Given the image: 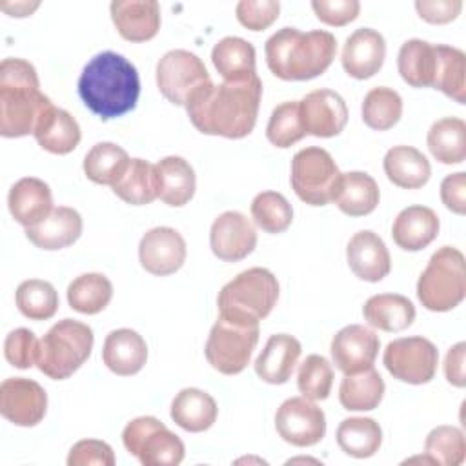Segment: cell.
<instances>
[{"instance_id": "18", "label": "cell", "mask_w": 466, "mask_h": 466, "mask_svg": "<svg viewBox=\"0 0 466 466\" xmlns=\"http://www.w3.org/2000/svg\"><path fill=\"white\" fill-rule=\"evenodd\" d=\"M300 118L308 135L329 138L337 137L348 122L344 98L333 89H315L300 102Z\"/></svg>"}, {"instance_id": "17", "label": "cell", "mask_w": 466, "mask_h": 466, "mask_svg": "<svg viewBox=\"0 0 466 466\" xmlns=\"http://www.w3.org/2000/svg\"><path fill=\"white\" fill-rule=\"evenodd\" d=\"M329 350L335 366L344 375H351L373 366L380 350V340L373 329L362 324H350L337 331Z\"/></svg>"}, {"instance_id": "39", "label": "cell", "mask_w": 466, "mask_h": 466, "mask_svg": "<svg viewBox=\"0 0 466 466\" xmlns=\"http://www.w3.org/2000/svg\"><path fill=\"white\" fill-rule=\"evenodd\" d=\"M437 66L433 75V89L459 104L466 102V55L451 46L435 44Z\"/></svg>"}, {"instance_id": "5", "label": "cell", "mask_w": 466, "mask_h": 466, "mask_svg": "<svg viewBox=\"0 0 466 466\" xmlns=\"http://www.w3.org/2000/svg\"><path fill=\"white\" fill-rule=\"evenodd\" d=\"M279 299L277 277L266 268H249L229 280L218 293V315L238 324H258Z\"/></svg>"}, {"instance_id": "13", "label": "cell", "mask_w": 466, "mask_h": 466, "mask_svg": "<svg viewBox=\"0 0 466 466\" xmlns=\"http://www.w3.org/2000/svg\"><path fill=\"white\" fill-rule=\"evenodd\" d=\"M275 428L282 441L304 448L320 442L326 435L324 411L306 397H291L275 413Z\"/></svg>"}, {"instance_id": "44", "label": "cell", "mask_w": 466, "mask_h": 466, "mask_svg": "<svg viewBox=\"0 0 466 466\" xmlns=\"http://www.w3.org/2000/svg\"><path fill=\"white\" fill-rule=\"evenodd\" d=\"M306 129L300 118V107L297 100H288L279 104L269 116L266 126L268 140L277 147H291L306 137Z\"/></svg>"}, {"instance_id": "33", "label": "cell", "mask_w": 466, "mask_h": 466, "mask_svg": "<svg viewBox=\"0 0 466 466\" xmlns=\"http://www.w3.org/2000/svg\"><path fill=\"white\" fill-rule=\"evenodd\" d=\"M113 193L131 206H144L158 198V173L157 166L144 158H131L126 173L118 178Z\"/></svg>"}, {"instance_id": "34", "label": "cell", "mask_w": 466, "mask_h": 466, "mask_svg": "<svg viewBox=\"0 0 466 466\" xmlns=\"http://www.w3.org/2000/svg\"><path fill=\"white\" fill-rule=\"evenodd\" d=\"M255 58V47L240 36H224L211 51L213 66L224 80H238L257 75Z\"/></svg>"}, {"instance_id": "50", "label": "cell", "mask_w": 466, "mask_h": 466, "mask_svg": "<svg viewBox=\"0 0 466 466\" xmlns=\"http://www.w3.org/2000/svg\"><path fill=\"white\" fill-rule=\"evenodd\" d=\"M69 466H113L115 464V453L113 448L98 439H84L71 446L67 455Z\"/></svg>"}, {"instance_id": "47", "label": "cell", "mask_w": 466, "mask_h": 466, "mask_svg": "<svg viewBox=\"0 0 466 466\" xmlns=\"http://www.w3.org/2000/svg\"><path fill=\"white\" fill-rule=\"evenodd\" d=\"M297 386L302 397L309 400L328 399L333 386V370L328 359L317 353L308 355L299 368Z\"/></svg>"}, {"instance_id": "41", "label": "cell", "mask_w": 466, "mask_h": 466, "mask_svg": "<svg viewBox=\"0 0 466 466\" xmlns=\"http://www.w3.org/2000/svg\"><path fill=\"white\" fill-rule=\"evenodd\" d=\"M113 297V284L102 273H84L67 286L69 306L84 315L100 313Z\"/></svg>"}, {"instance_id": "10", "label": "cell", "mask_w": 466, "mask_h": 466, "mask_svg": "<svg viewBox=\"0 0 466 466\" xmlns=\"http://www.w3.org/2000/svg\"><path fill=\"white\" fill-rule=\"evenodd\" d=\"M258 333V324H238L218 317L204 350L208 362L222 375L240 373L249 364Z\"/></svg>"}, {"instance_id": "25", "label": "cell", "mask_w": 466, "mask_h": 466, "mask_svg": "<svg viewBox=\"0 0 466 466\" xmlns=\"http://www.w3.org/2000/svg\"><path fill=\"white\" fill-rule=\"evenodd\" d=\"M104 364L116 375L127 377L138 373L147 360V346L135 329H113L102 348Z\"/></svg>"}, {"instance_id": "32", "label": "cell", "mask_w": 466, "mask_h": 466, "mask_svg": "<svg viewBox=\"0 0 466 466\" xmlns=\"http://www.w3.org/2000/svg\"><path fill=\"white\" fill-rule=\"evenodd\" d=\"M157 173H158V198L167 206L180 208L187 204L197 187V177L191 164L177 155H169L158 160Z\"/></svg>"}, {"instance_id": "49", "label": "cell", "mask_w": 466, "mask_h": 466, "mask_svg": "<svg viewBox=\"0 0 466 466\" xmlns=\"http://www.w3.org/2000/svg\"><path fill=\"white\" fill-rule=\"evenodd\" d=\"M238 22L251 31L268 29L280 13V4L275 0H242L235 7Z\"/></svg>"}, {"instance_id": "22", "label": "cell", "mask_w": 466, "mask_h": 466, "mask_svg": "<svg viewBox=\"0 0 466 466\" xmlns=\"http://www.w3.org/2000/svg\"><path fill=\"white\" fill-rule=\"evenodd\" d=\"M7 206L13 218L24 228L44 222L55 209L51 187L35 177H24L11 186Z\"/></svg>"}, {"instance_id": "12", "label": "cell", "mask_w": 466, "mask_h": 466, "mask_svg": "<svg viewBox=\"0 0 466 466\" xmlns=\"http://www.w3.org/2000/svg\"><path fill=\"white\" fill-rule=\"evenodd\" d=\"M209 80L204 62L186 49H171L157 64V86L175 106H186L187 98Z\"/></svg>"}, {"instance_id": "27", "label": "cell", "mask_w": 466, "mask_h": 466, "mask_svg": "<svg viewBox=\"0 0 466 466\" xmlns=\"http://www.w3.org/2000/svg\"><path fill=\"white\" fill-rule=\"evenodd\" d=\"M33 135L42 149L55 155L71 153L82 137L75 116L56 106H49L42 113Z\"/></svg>"}, {"instance_id": "23", "label": "cell", "mask_w": 466, "mask_h": 466, "mask_svg": "<svg viewBox=\"0 0 466 466\" xmlns=\"http://www.w3.org/2000/svg\"><path fill=\"white\" fill-rule=\"evenodd\" d=\"M439 217L431 208L408 206L393 220V242L404 251H420L439 235Z\"/></svg>"}, {"instance_id": "35", "label": "cell", "mask_w": 466, "mask_h": 466, "mask_svg": "<svg viewBox=\"0 0 466 466\" xmlns=\"http://www.w3.org/2000/svg\"><path fill=\"white\" fill-rule=\"evenodd\" d=\"M435 66H437V53L433 44L420 38H411L400 46L399 56H397V67L402 80L408 86L431 87Z\"/></svg>"}, {"instance_id": "38", "label": "cell", "mask_w": 466, "mask_h": 466, "mask_svg": "<svg viewBox=\"0 0 466 466\" xmlns=\"http://www.w3.org/2000/svg\"><path fill=\"white\" fill-rule=\"evenodd\" d=\"M428 149L442 164H461L466 158V124L462 118L446 116L431 124Z\"/></svg>"}, {"instance_id": "6", "label": "cell", "mask_w": 466, "mask_h": 466, "mask_svg": "<svg viewBox=\"0 0 466 466\" xmlns=\"http://www.w3.org/2000/svg\"><path fill=\"white\" fill-rule=\"evenodd\" d=\"M93 329L75 319H62L38 342V370L53 380L71 377L91 355Z\"/></svg>"}, {"instance_id": "36", "label": "cell", "mask_w": 466, "mask_h": 466, "mask_svg": "<svg viewBox=\"0 0 466 466\" xmlns=\"http://www.w3.org/2000/svg\"><path fill=\"white\" fill-rule=\"evenodd\" d=\"M384 380L371 366L359 373L344 375L339 388V400L344 410L370 411L375 410L384 397Z\"/></svg>"}, {"instance_id": "7", "label": "cell", "mask_w": 466, "mask_h": 466, "mask_svg": "<svg viewBox=\"0 0 466 466\" xmlns=\"http://www.w3.org/2000/svg\"><path fill=\"white\" fill-rule=\"evenodd\" d=\"M417 297L430 311H450L466 297L464 255L451 246L439 248L417 280Z\"/></svg>"}, {"instance_id": "1", "label": "cell", "mask_w": 466, "mask_h": 466, "mask_svg": "<svg viewBox=\"0 0 466 466\" xmlns=\"http://www.w3.org/2000/svg\"><path fill=\"white\" fill-rule=\"evenodd\" d=\"M260 96L262 82L257 75L224 80L218 86L209 80L187 98L184 107L200 133L244 138L255 127Z\"/></svg>"}, {"instance_id": "15", "label": "cell", "mask_w": 466, "mask_h": 466, "mask_svg": "<svg viewBox=\"0 0 466 466\" xmlns=\"http://www.w3.org/2000/svg\"><path fill=\"white\" fill-rule=\"evenodd\" d=\"M187 249L184 237L167 226H158L144 233L138 244L140 266L157 277L178 271L186 260Z\"/></svg>"}, {"instance_id": "30", "label": "cell", "mask_w": 466, "mask_h": 466, "mask_svg": "<svg viewBox=\"0 0 466 466\" xmlns=\"http://www.w3.org/2000/svg\"><path fill=\"white\" fill-rule=\"evenodd\" d=\"M364 320L382 331L397 333L410 328L415 320L413 302L399 293H380L366 300L362 308Z\"/></svg>"}, {"instance_id": "8", "label": "cell", "mask_w": 466, "mask_h": 466, "mask_svg": "<svg viewBox=\"0 0 466 466\" xmlns=\"http://www.w3.org/2000/svg\"><path fill=\"white\" fill-rule=\"evenodd\" d=\"M126 450L144 466H177L184 459V442L157 417L129 420L122 431Z\"/></svg>"}, {"instance_id": "31", "label": "cell", "mask_w": 466, "mask_h": 466, "mask_svg": "<svg viewBox=\"0 0 466 466\" xmlns=\"http://www.w3.org/2000/svg\"><path fill=\"white\" fill-rule=\"evenodd\" d=\"M382 166L388 180L404 189H419L431 177L428 158L411 146H393L388 149Z\"/></svg>"}, {"instance_id": "19", "label": "cell", "mask_w": 466, "mask_h": 466, "mask_svg": "<svg viewBox=\"0 0 466 466\" xmlns=\"http://www.w3.org/2000/svg\"><path fill=\"white\" fill-rule=\"evenodd\" d=\"M384 58L386 40L379 31L371 27H360L353 31L346 38L340 56L344 71L357 80H366L379 73Z\"/></svg>"}, {"instance_id": "11", "label": "cell", "mask_w": 466, "mask_h": 466, "mask_svg": "<svg viewBox=\"0 0 466 466\" xmlns=\"http://www.w3.org/2000/svg\"><path fill=\"white\" fill-rule=\"evenodd\" d=\"M382 360L393 379L408 384H426L437 373L439 350L430 339L402 337L386 346Z\"/></svg>"}, {"instance_id": "37", "label": "cell", "mask_w": 466, "mask_h": 466, "mask_svg": "<svg viewBox=\"0 0 466 466\" xmlns=\"http://www.w3.org/2000/svg\"><path fill=\"white\" fill-rule=\"evenodd\" d=\"M337 444L350 457L368 459L379 451L382 430L375 419L350 417L337 428Z\"/></svg>"}, {"instance_id": "53", "label": "cell", "mask_w": 466, "mask_h": 466, "mask_svg": "<svg viewBox=\"0 0 466 466\" xmlns=\"http://www.w3.org/2000/svg\"><path fill=\"white\" fill-rule=\"evenodd\" d=\"M441 200L455 215L466 213V173H451L441 182Z\"/></svg>"}, {"instance_id": "29", "label": "cell", "mask_w": 466, "mask_h": 466, "mask_svg": "<svg viewBox=\"0 0 466 466\" xmlns=\"http://www.w3.org/2000/svg\"><path fill=\"white\" fill-rule=\"evenodd\" d=\"M380 193L375 178L364 171L340 173L333 202L350 217H364L375 211Z\"/></svg>"}, {"instance_id": "48", "label": "cell", "mask_w": 466, "mask_h": 466, "mask_svg": "<svg viewBox=\"0 0 466 466\" xmlns=\"http://www.w3.org/2000/svg\"><path fill=\"white\" fill-rule=\"evenodd\" d=\"M38 339L27 328L13 329L4 342V355L7 362L15 368L27 370L36 364L38 357Z\"/></svg>"}, {"instance_id": "9", "label": "cell", "mask_w": 466, "mask_h": 466, "mask_svg": "<svg viewBox=\"0 0 466 466\" xmlns=\"http://www.w3.org/2000/svg\"><path fill=\"white\" fill-rule=\"evenodd\" d=\"M340 171L333 157L322 147H304L291 160V187L309 206L333 202Z\"/></svg>"}, {"instance_id": "16", "label": "cell", "mask_w": 466, "mask_h": 466, "mask_svg": "<svg viewBox=\"0 0 466 466\" xmlns=\"http://www.w3.org/2000/svg\"><path fill=\"white\" fill-rule=\"evenodd\" d=\"M209 246L220 260L238 262L257 246L255 226L240 211H224L211 224Z\"/></svg>"}, {"instance_id": "40", "label": "cell", "mask_w": 466, "mask_h": 466, "mask_svg": "<svg viewBox=\"0 0 466 466\" xmlns=\"http://www.w3.org/2000/svg\"><path fill=\"white\" fill-rule=\"evenodd\" d=\"M129 162V155L120 146L113 142H98L84 157V173L95 184L115 186L126 173Z\"/></svg>"}, {"instance_id": "52", "label": "cell", "mask_w": 466, "mask_h": 466, "mask_svg": "<svg viewBox=\"0 0 466 466\" xmlns=\"http://www.w3.org/2000/svg\"><path fill=\"white\" fill-rule=\"evenodd\" d=\"M419 16L430 24H448L455 20L462 9L461 0H417Z\"/></svg>"}, {"instance_id": "43", "label": "cell", "mask_w": 466, "mask_h": 466, "mask_svg": "<svg viewBox=\"0 0 466 466\" xmlns=\"http://www.w3.org/2000/svg\"><path fill=\"white\" fill-rule=\"evenodd\" d=\"M18 311L31 320H47L58 309V293L47 280L29 279L16 288Z\"/></svg>"}, {"instance_id": "20", "label": "cell", "mask_w": 466, "mask_h": 466, "mask_svg": "<svg viewBox=\"0 0 466 466\" xmlns=\"http://www.w3.org/2000/svg\"><path fill=\"white\" fill-rule=\"evenodd\" d=\"M346 258L350 269L366 282H379L391 269V258L384 240L370 229L357 231L350 238Z\"/></svg>"}, {"instance_id": "51", "label": "cell", "mask_w": 466, "mask_h": 466, "mask_svg": "<svg viewBox=\"0 0 466 466\" xmlns=\"http://www.w3.org/2000/svg\"><path fill=\"white\" fill-rule=\"evenodd\" d=\"M311 7L320 22L335 27L353 22L360 11L357 0H313Z\"/></svg>"}, {"instance_id": "28", "label": "cell", "mask_w": 466, "mask_h": 466, "mask_svg": "<svg viewBox=\"0 0 466 466\" xmlns=\"http://www.w3.org/2000/svg\"><path fill=\"white\" fill-rule=\"evenodd\" d=\"M217 415L218 408L215 399L198 388L180 390L171 402L173 422L191 433L209 430L215 424Z\"/></svg>"}, {"instance_id": "24", "label": "cell", "mask_w": 466, "mask_h": 466, "mask_svg": "<svg viewBox=\"0 0 466 466\" xmlns=\"http://www.w3.org/2000/svg\"><path fill=\"white\" fill-rule=\"evenodd\" d=\"M300 351L302 346L293 335H271L253 364L255 373L268 384H284L289 380Z\"/></svg>"}, {"instance_id": "2", "label": "cell", "mask_w": 466, "mask_h": 466, "mask_svg": "<svg viewBox=\"0 0 466 466\" xmlns=\"http://www.w3.org/2000/svg\"><path fill=\"white\" fill-rule=\"evenodd\" d=\"M78 95L102 120H111L135 109L140 95L137 67L115 51L95 55L82 69Z\"/></svg>"}, {"instance_id": "14", "label": "cell", "mask_w": 466, "mask_h": 466, "mask_svg": "<svg viewBox=\"0 0 466 466\" xmlns=\"http://www.w3.org/2000/svg\"><path fill=\"white\" fill-rule=\"evenodd\" d=\"M47 410V393L33 379L9 377L0 384V413L16 426H36Z\"/></svg>"}, {"instance_id": "46", "label": "cell", "mask_w": 466, "mask_h": 466, "mask_svg": "<svg viewBox=\"0 0 466 466\" xmlns=\"http://www.w3.org/2000/svg\"><path fill=\"white\" fill-rule=\"evenodd\" d=\"M424 453L435 464L459 466L466 457L464 433L455 426H437L426 437Z\"/></svg>"}, {"instance_id": "21", "label": "cell", "mask_w": 466, "mask_h": 466, "mask_svg": "<svg viewBox=\"0 0 466 466\" xmlns=\"http://www.w3.org/2000/svg\"><path fill=\"white\" fill-rule=\"evenodd\" d=\"M109 11L124 40L146 42L160 29V5L155 0H115Z\"/></svg>"}, {"instance_id": "54", "label": "cell", "mask_w": 466, "mask_h": 466, "mask_svg": "<svg viewBox=\"0 0 466 466\" xmlns=\"http://www.w3.org/2000/svg\"><path fill=\"white\" fill-rule=\"evenodd\" d=\"M464 353H466V344L457 342L451 346L446 353L444 359V375L446 380L455 386V388H464L466 377H464Z\"/></svg>"}, {"instance_id": "42", "label": "cell", "mask_w": 466, "mask_h": 466, "mask_svg": "<svg viewBox=\"0 0 466 466\" xmlns=\"http://www.w3.org/2000/svg\"><path fill=\"white\" fill-rule=\"evenodd\" d=\"M402 116V98L391 87H373L362 102V120L375 131L391 129Z\"/></svg>"}, {"instance_id": "3", "label": "cell", "mask_w": 466, "mask_h": 466, "mask_svg": "<svg viewBox=\"0 0 466 466\" xmlns=\"http://www.w3.org/2000/svg\"><path fill=\"white\" fill-rule=\"evenodd\" d=\"M269 71L280 80H309L322 75L333 62L337 40L329 31H299L282 27L264 46Z\"/></svg>"}, {"instance_id": "4", "label": "cell", "mask_w": 466, "mask_h": 466, "mask_svg": "<svg viewBox=\"0 0 466 466\" xmlns=\"http://www.w3.org/2000/svg\"><path fill=\"white\" fill-rule=\"evenodd\" d=\"M53 106L40 91V80L31 62L4 58L0 62V135L18 138L35 133L42 113Z\"/></svg>"}, {"instance_id": "45", "label": "cell", "mask_w": 466, "mask_h": 466, "mask_svg": "<svg viewBox=\"0 0 466 466\" xmlns=\"http://www.w3.org/2000/svg\"><path fill=\"white\" fill-rule=\"evenodd\" d=\"M251 217L266 233H282L291 226L293 208L284 195L277 191H262L251 202Z\"/></svg>"}, {"instance_id": "26", "label": "cell", "mask_w": 466, "mask_h": 466, "mask_svg": "<svg viewBox=\"0 0 466 466\" xmlns=\"http://www.w3.org/2000/svg\"><path fill=\"white\" fill-rule=\"evenodd\" d=\"M82 235V217L76 209L67 206H58L51 215L33 226L25 228V237L40 249L55 251L67 248L78 240Z\"/></svg>"}]
</instances>
